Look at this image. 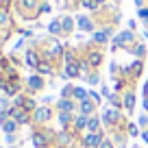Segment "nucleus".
I'll return each mask as SVG.
<instances>
[{
  "label": "nucleus",
  "mask_w": 148,
  "mask_h": 148,
  "mask_svg": "<svg viewBox=\"0 0 148 148\" xmlns=\"http://www.w3.org/2000/svg\"><path fill=\"white\" fill-rule=\"evenodd\" d=\"M52 107H48V105H44V107H37L35 109V116H33V120L37 122V124H48V122L52 120Z\"/></svg>",
  "instance_id": "4"
},
{
  "label": "nucleus",
  "mask_w": 148,
  "mask_h": 148,
  "mask_svg": "<svg viewBox=\"0 0 148 148\" xmlns=\"http://www.w3.org/2000/svg\"><path fill=\"white\" fill-rule=\"evenodd\" d=\"M100 148H116V144H113V139H111V137H107L105 142L100 144Z\"/></svg>",
  "instance_id": "28"
},
{
  "label": "nucleus",
  "mask_w": 148,
  "mask_h": 148,
  "mask_svg": "<svg viewBox=\"0 0 148 148\" xmlns=\"http://www.w3.org/2000/svg\"><path fill=\"white\" fill-rule=\"evenodd\" d=\"M55 137H57V142H59V146H61V148L72 146V144H74V139H76V137L72 135V131H70V133H68V131H61V133H57Z\"/></svg>",
  "instance_id": "13"
},
{
  "label": "nucleus",
  "mask_w": 148,
  "mask_h": 148,
  "mask_svg": "<svg viewBox=\"0 0 148 148\" xmlns=\"http://www.w3.org/2000/svg\"><path fill=\"white\" fill-rule=\"evenodd\" d=\"M113 2H120V0H113Z\"/></svg>",
  "instance_id": "34"
},
{
  "label": "nucleus",
  "mask_w": 148,
  "mask_h": 148,
  "mask_svg": "<svg viewBox=\"0 0 148 148\" xmlns=\"http://www.w3.org/2000/svg\"><path fill=\"white\" fill-rule=\"evenodd\" d=\"M87 118H89V116L76 113L74 124H72V135H74V137H83V133H87Z\"/></svg>",
  "instance_id": "5"
},
{
  "label": "nucleus",
  "mask_w": 148,
  "mask_h": 148,
  "mask_svg": "<svg viewBox=\"0 0 148 148\" xmlns=\"http://www.w3.org/2000/svg\"><path fill=\"white\" fill-rule=\"evenodd\" d=\"M74 24H76V22H74V18L65 15V18L61 20V26H63V33H68V35H70V33L74 31Z\"/></svg>",
  "instance_id": "20"
},
{
  "label": "nucleus",
  "mask_w": 148,
  "mask_h": 148,
  "mask_svg": "<svg viewBox=\"0 0 148 148\" xmlns=\"http://www.w3.org/2000/svg\"><path fill=\"white\" fill-rule=\"evenodd\" d=\"M79 5L83 7L85 11H92V13H96V11L100 9V5H98L96 0H79Z\"/></svg>",
  "instance_id": "17"
},
{
  "label": "nucleus",
  "mask_w": 148,
  "mask_h": 148,
  "mask_svg": "<svg viewBox=\"0 0 148 148\" xmlns=\"http://www.w3.org/2000/svg\"><path fill=\"white\" fill-rule=\"evenodd\" d=\"M144 109L148 111V98H144Z\"/></svg>",
  "instance_id": "33"
},
{
  "label": "nucleus",
  "mask_w": 148,
  "mask_h": 148,
  "mask_svg": "<svg viewBox=\"0 0 148 148\" xmlns=\"http://www.w3.org/2000/svg\"><path fill=\"white\" fill-rule=\"evenodd\" d=\"M57 109H59V113H74V111L79 109V102L72 100V98H61L57 102Z\"/></svg>",
  "instance_id": "9"
},
{
  "label": "nucleus",
  "mask_w": 148,
  "mask_h": 148,
  "mask_svg": "<svg viewBox=\"0 0 148 148\" xmlns=\"http://www.w3.org/2000/svg\"><path fill=\"white\" fill-rule=\"evenodd\" d=\"M98 109V105L92 100V98H85V100L79 102V113H83V116H94Z\"/></svg>",
  "instance_id": "10"
},
{
  "label": "nucleus",
  "mask_w": 148,
  "mask_h": 148,
  "mask_svg": "<svg viewBox=\"0 0 148 148\" xmlns=\"http://www.w3.org/2000/svg\"><path fill=\"white\" fill-rule=\"evenodd\" d=\"M113 31H116V26L113 24H105V26H98L96 31L92 33V44H96V46H107L109 44V39L113 37Z\"/></svg>",
  "instance_id": "2"
},
{
  "label": "nucleus",
  "mask_w": 148,
  "mask_h": 148,
  "mask_svg": "<svg viewBox=\"0 0 148 148\" xmlns=\"http://www.w3.org/2000/svg\"><path fill=\"white\" fill-rule=\"evenodd\" d=\"M133 44H135V33L133 31H124L118 37H113V46L116 48H129V46H133Z\"/></svg>",
  "instance_id": "6"
},
{
  "label": "nucleus",
  "mask_w": 148,
  "mask_h": 148,
  "mask_svg": "<svg viewBox=\"0 0 148 148\" xmlns=\"http://www.w3.org/2000/svg\"><path fill=\"white\" fill-rule=\"evenodd\" d=\"M85 61L92 70H100V65L105 63V48L96 46V44H89V48L85 50Z\"/></svg>",
  "instance_id": "1"
},
{
  "label": "nucleus",
  "mask_w": 148,
  "mask_h": 148,
  "mask_svg": "<svg viewBox=\"0 0 148 148\" xmlns=\"http://www.w3.org/2000/svg\"><path fill=\"white\" fill-rule=\"evenodd\" d=\"M26 63L31 65V68H37V65L42 63V61H39V55H37L35 50H28L26 52Z\"/></svg>",
  "instance_id": "19"
},
{
  "label": "nucleus",
  "mask_w": 148,
  "mask_h": 148,
  "mask_svg": "<svg viewBox=\"0 0 148 148\" xmlns=\"http://www.w3.org/2000/svg\"><path fill=\"white\" fill-rule=\"evenodd\" d=\"M48 31H50L52 35H61V33H63V26H61V20H55V22H52L50 26H48Z\"/></svg>",
  "instance_id": "24"
},
{
  "label": "nucleus",
  "mask_w": 148,
  "mask_h": 148,
  "mask_svg": "<svg viewBox=\"0 0 148 148\" xmlns=\"http://www.w3.org/2000/svg\"><path fill=\"white\" fill-rule=\"evenodd\" d=\"M28 89H31V92H42L44 89L42 76H31V79H28Z\"/></svg>",
  "instance_id": "15"
},
{
  "label": "nucleus",
  "mask_w": 148,
  "mask_h": 148,
  "mask_svg": "<svg viewBox=\"0 0 148 148\" xmlns=\"http://www.w3.org/2000/svg\"><path fill=\"white\" fill-rule=\"evenodd\" d=\"M135 89L133 87H129L124 94H122V105H124V111L126 113H133V109H135Z\"/></svg>",
  "instance_id": "8"
},
{
  "label": "nucleus",
  "mask_w": 148,
  "mask_h": 148,
  "mask_svg": "<svg viewBox=\"0 0 148 148\" xmlns=\"http://www.w3.org/2000/svg\"><path fill=\"white\" fill-rule=\"evenodd\" d=\"M57 118H59L61 131H72V124H74L76 113H57Z\"/></svg>",
  "instance_id": "12"
},
{
  "label": "nucleus",
  "mask_w": 148,
  "mask_h": 148,
  "mask_svg": "<svg viewBox=\"0 0 148 148\" xmlns=\"http://www.w3.org/2000/svg\"><path fill=\"white\" fill-rule=\"evenodd\" d=\"M126 133H129V135H137V133H142V131H139L133 122H129V124H126Z\"/></svg>",
  "instance_id": "27"
},
{
  "label": "nucleus",
  "mask_w": 148,
  "mask_h": 148,
  "mask_svg": "<svg viewBox=\"0 0 148 148\" xmlns=\"http://www.w3.org/2000/svg\"><path fill=\"white\" fill-rule=\"evenodd\" d=\"M85 76H87V81H89L92 85H98V83H100V74H98V70H92V72L85 74Z\"/></svg>",
  "instance_id": "25"
},
{
  "label": "nucleus",
  "mask_w": 148,
  "mask_h": 148,
  "mask_svg": "<svg viewBox=\"0 0 148 148\" xmlns=\"http://www.w3.org/2000/svg\"><path fill=\"white\" fill-rule=\"evenodd\" d=\"M48 11H50V5H48V2H42L39 9H37V13H48Z\"/></svg>",
  "instance_id": "29"
},
{
  "label": "nucleus",
  "mask_w": 148,
  "mask_h": 148,
  "mask_svg": "<svg viewBox=\"0 0 148 148\" xmlns=\"http://www.w3.org/2000/svg\"><path fill=\"white\" fill-rule=\"evenodd\" d=\"M7 22V13H5V11H0V24H5Z\"/></svg>",
  "instance_id": "31"
},
{
  "label": "nucleus",
  "mask_w": 148,
  "mask_h": 148,
  "mask_svg": "<svg viewBox=\"0 0 148 148\" xmlns=\"http://www.w3.org/2000/svg\"><path fill=\"white\" fill-rule=\"evenodd\" d=\"M126 50H131L135 57H139L142 61H144V57H146V46H144V44H137V42H135L133 46H129Z\"/></svg>",
  "instance_id": "16"
},
{
  "label": "nucleus",
  "mask_w": 148,
  "mask_h": 148,
  "mask_svg": "<svg viewBox=\"0 0 148 148\" xmlns=\"http://www.w3.org/2000/svg\"><path fill=\"white\" fill-rule=\"evenodd\" d=\"M37 72H39V74H52L55 70H52V63H48V61H42V63L37 65Z\"/></svg>",
  "instance_id": "23"
},
{
  "label": "nucleus",
  "mask_w": 148,
  "mask_h": 148,
  "mask_svg": "<svg viewBox=\"0 0 148 148\" xmlns=\"http://www.w3.org/2000/svg\"><path fill=\"white\" fill-rule=\"evenodd\" d=\"M76 26H79L81 31H85V33H94L98 28V24H96V20L89 18V15H81V18H76Z\"/></svg>",
  "instance_id": "7"
},
{
  "label": "nucleus",
  "mask_w": 148,
  "mask_h": 148,
  "mask_svg": "<svg viewBox=\"0 0 148 148\" xmlns=\"http://www.w3.org/2000/svg\"><path fill=\"white\" fill-rule=\"evenodd\" d=\"M109 102H111V107H113V109H118V111H122L124 109V105H122V94H111L109 96Z\"/></svg>",
  "instance_id": "18"
},
{
  "label": "nucleus",
  "mask_w": 148,
  "mask_h": 148,
  "mask_svg": "<svg viewBox=\"0 0 148 148\" xmlns=\"http://www.w3.org/2000/svg\"><path fill=\"white\" fill-rule=\"evenodd\" d=\"M98 131H102V116L94 113L87 118V133H98Z\"/></svg>",
  "instance_id": "11"
},
{
  "label": "nucleus",
  "mask_w": 148,
  "mask_h": 148,
  "mask_svg": "<svg viewBox=\"0 0 148 148\" xmlns=\"http://www.w3.org/2000/svg\"><path fill=\"white\" fill-rule=\"evenodd\" d=\"M68 148H83V146H81V144H76V142H74L72 146H68Z\"/></svg>",
  "instance_id": "32"
},
{
  "label": "nucleus",
  "mask_w": 148,
  "mask_h": 148,
  "mask_svg": "<svg viewBox=\"0 0 148 148\" xmlns=\"http://www.w3.org/2000/svg\"><path fill=\"white\" fill-rule=\"evenodd\" d=\"M89 98H92V100L96 102V105L100 102V94H98V92H89Z\"/></svg>",
  "instance_id": "30"
},
{
  "label": "nucleus",
  "mask_w": 148,
  "mask_h": 148,
  "mask_svg": "<svg viewBox=\"0 0 148 148\" xmlns=\"http://www.w3.org/2000/svg\"><path fill=\"white\" fill-rule=\"evenodd\" d=\"M85 98H89V94L85 92L83 87H74V92H72V100L81 102V100H85Z\"/></svg>",
  "instance_id": "21"
},
{
  "label": "nucleus",
  "mask_w": 148,
  "mask_h": 148,
  "mask_svg": "<svg viewBox=\"0 0 148 148\" xmlns=\"http://www.w3.org/2000/svg\"><path fill=\"white\" fill-rule=\"evenodd\" d=\"M107 137H109V135H107V129H102V131H98V133H85L79 144L83 148H100V144L105 142Z\"/></svg>",
  "instance_id": "3"
},
{
  "label": "nucleus",
  "mask_w": 148,
  "mask_h": 148,
  "mask_svg": "<svg viewBox=\"0 0 148 148\" xmlns=\"http://www.w3.org/2000/svg\"><path fill=\"white\" fill-rule=\"evenodd\" d=\"M2 126H5L7 133H15V131H18V126H20V122H15L13 118H11V120H5V122H2Z\"/></svg>",
  "instance_id": "22"
},
{
  "label": "nucleus",
  "mask_w": 148,
  "mask_h": 148,
  "mask_svg": "<svg viewBox=\"0 0 148 148\" xmlns=\"http://www.w3.org/2000/svg\"><path fill=\"white\" fill-rule=\"evenodd\" d=\"M81 68H79V61H74V63H65V76H70V79H79L81 76Z\"/></svg>",
  "instance_id": "14"
},
{
  "label": "nucleus",
  "mask_w": 148,
  "mask_h": 148,
  "mask_svg": "<svg viewBox=\"0 0 148 148\" xmlns=\"http://www.w3.org/2000/svg\"><path fill=\"white\" fill-rule=\"evenodd\" d=\"M137 18H142L144 22L148 24V7H142V9H137Z\"/></svg>",
  "instance_id": "26"
}]
</instances>
